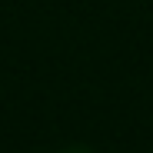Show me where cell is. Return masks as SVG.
Returning <instances> with one entry per match:
<instances>
[{
    "instance_id": "cell-1",
    "label": "cell",
    "mask_w": 153,
    "mask_h": 153,
    "mask_svg": "<svg viewBox=\"0 0 153 153\" xmlns=\"http://www.w3.org/2000/svg\"><path fill=\"white\" fill-rule=\"evenodd\" d=\"M63 153H90V150H83V146H70V150H63Z\"/></svg>"
}]
</instances>
